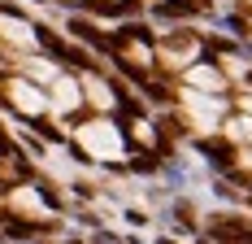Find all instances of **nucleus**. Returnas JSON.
Instances as JSON below:
<instances>
[{
    "instance_id": "obj_1",
    "label": "nucleus",
    "mask_w": 252,
    "mask_h": 244,
    "mask_svg": "<svg viewBox=\"0 0 252 244\" xmlns=\"http://www.w3.org/2000/svg\"><path fill=\"white\" fill-rule=\"evenodd\" d=\"M13 100H18L22 109H39V105H44V100H39V92H31L26 83H13Z\"/></svg>"
},
{
    "instance_id": "obj_2",
    "label": "nucleus",
    "mask_w": 252,
    "mask_h": 244,
    "mask_svg": "<svg viewBox=\"0 0 252 244\" xmlns=\"http://www.w3.org/2000/svg\"><path fill=\"white\" fill-rule=\"evenodd\" d=\"M191 83H196V87H209V92H218V87H222V79H218L213 70H191Z\"/></svg>"
}]
</instances>
